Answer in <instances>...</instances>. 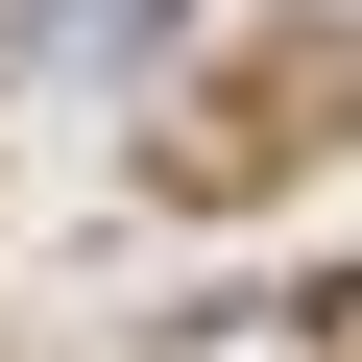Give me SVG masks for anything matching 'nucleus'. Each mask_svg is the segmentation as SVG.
I'll return each instance as SVG.
<instances>
[{
	"instance_id": "nucleus-1",
	"label": "nucleus",
	"mask_w": 362,
	"mask_h": 362,
	"mask_svg": "<svg viewBox=\"0 0 362 362\" xmlns=\"http://www.w3.org/2000/svg\"><path fill=\"white\" fill-rule=\"evenodd\" d=\"M169 0H25V49H145Z\"/></svg>"
}]
</instances>
